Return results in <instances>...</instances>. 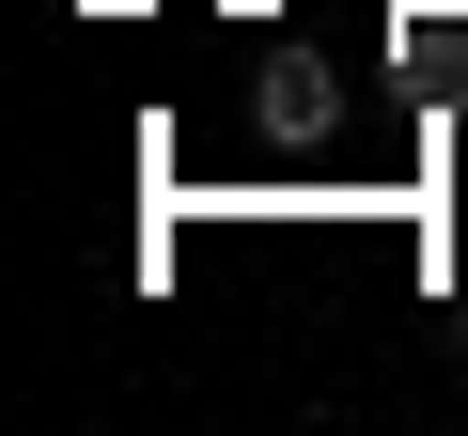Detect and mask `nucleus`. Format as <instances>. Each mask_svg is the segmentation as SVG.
I'll return each instance as SVG.
<instances>
[{
    "mask_svg": "<svg viewBox=\"0 0 468 436\" xmlns=\"http://www.w3.org/2000/svg\"><path fill=\"white\" fill-rule=\"evenodd\" d=\"M452 358H468V281H452Z\"/></svg>",
    "mask_w": 468,
    "mask_h": 436,
    "instance_id": "nucleus-1",
    "label": "nucleus"
}]
</instances>
